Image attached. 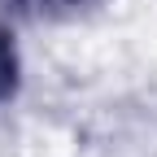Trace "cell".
Wrapping results in <instances>:
<instances>
[{"label":"cell","instance_id":"cell-2","mask_svg":"<svg viewBox=\"0 0 157 157\" xmlns=\"http://www.w3.org/2000/svg\"><path fill=\"white\" fill-rule=\"evenodd\" d=\"M26 5H39V0H26Z\"/></svg>","mask_w":157,"mask_h":157},{"label":"cell","instance_id":"cell-1","mask_svg":"<svg viewBox=\"0 0 157 157\" xmlns=\"http://www.w3.org/2000/svg\"><path fill=\"white\" fill-rule=\"evenodd\" d=\"M17 87V48H13V35L0 26V101H9Z\"/></svg>","mask_w":157,"mask_h":157}]
</instances>
